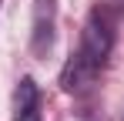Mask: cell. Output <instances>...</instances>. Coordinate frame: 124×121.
Wrapping results in <instances>:
<instances>
[{"mask_svg":"<svg viewBox=\"0 0 124 121\" xmlns=\"http://www.w3.org/2000/svg\"><path fill=\"white\" fill-rule=\"evenodd\" d=\"M111 47H114V17L107 7H94L81 34V51H87L97 64H104Z\"/></svg>","mask_w":124,"mask_h":121,"instance_id":"6da1fadb","label":"cell"},{"mask_svg":"<svg viewBox=\"0 0 124 121\" xmlns=\"http://www.w3.org/2000/svg\"><path fill=\"white\" fill-rule=\"evenodd\" d=\"M101 67H104V64H97L87 51L77 47V51L67 57L64 71H61V87H64V91H70V94H81V91H87V87L94 84V78H97Z\"/></svg>","mask_w":124,"mask_h":121,"instance_id":"7a4b0ae2","label":"cell"},{"mask_svg":"<svg viewBox=\"0 0 124 121\" xmlns=\"http://www.w3.org/2000/svg\"><path fill=\"white\" fill-rule=\"evenodd\" d=\"M37 84L30 78H23L17 84V94H14V121H37Z\"/></svg>","mask_w":124,"mask_h":121,"instance_id":"277c9868","label":"cell"},{"mask_svg":"<svg viewBox=\"0 0 124 121\" xmlns=\"http://www.w3.org/2000/svg\"><path fill=\"white\" fill-rule=\"evenodd\" d=\"M54 24H57L54 0H37L34 3V37H30V51L37 57H44L54 47Z\"/></svg>","mask_w":124,"mask_h":121,"instance_id":"3957f363","label":"cell"}]
</instances>
